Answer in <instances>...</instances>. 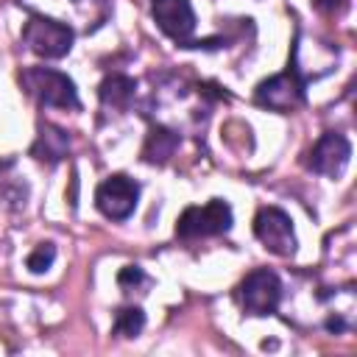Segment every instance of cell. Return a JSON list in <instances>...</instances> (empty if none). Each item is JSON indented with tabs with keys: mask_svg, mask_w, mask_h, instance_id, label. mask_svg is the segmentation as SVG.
I'll list each match as a JSON object with an SVG mask.
<instances>
[{
	"mask_svg": "<svg viewBox=\"0 0 357 357\" xmlns=\"http://www.w3.org/2000/svg\"><path fill=\"white\" fill-rule=\"evenodd\" d=\"M20 86L25 89L28 98H33L45 109H64V112L81 109L75 84L61 70H53V67H25L20 73Z\"/></svg>",
	"mask_w": 357,
	"mask_h": 357,
	"instance_id": "obj_1",
	"label": "cell"
},
{
	"mask_svg": "<svg viewBox=\"0 0 357 357\" xmlns=\"http://www.w3.org/2000/svg\"><path fill=\"white\" fill-rule=\"evenodd\" d=\"M20 6H25L33 14L64 22L73 31L75 28L95 31L109 17V3L106 0H20Z\"/></svg>",
	"mask_w": 357,
	"mask_h": 357,
	"instance_id": "obj_2",
	"label": "cell"
},
{
	"mask_svg": "<svg viewBox=\"0 0 357 357\" xmlns=\"http://www.w3.org/2000/svg\"><path fill=\"white\" fill-rule=\"evenodd\" d=\"M234 223L231 206L223 198H212L204 206H187L176 220V237L178 240H204L226 234Z\"/></svg>",
	"mask_w": 357,
	"mask_h": 357,
	"instance_id": "obj_3",
	"label": "cell"
},
{
	"mask_svg": "<svg viewBox=\"0 0 357 357\" xmlns=\"http://www.w3.org/2000/svg\"><path fill=\"white\" fill-rule=\"evenodd\" d=\"M73 39H75V31L70 25L42 14H33L22 28V45L39 59H64L73 47Z\"/></svg>",
	"mask_w": 357,
	"mask_h": 357,
	"instance_id": "obj_4",
	"label": "cell"
},
{
	"mask_svg": "<svg viewBox=\"0 0 357 357\" xmlns=\"http://www.w3.org/2000/svg\"><path fill=\"white\" fill-rule=\"evenodd\" d=\"M304 98H307V81L293 67H287L279 75H271V78L259 81L257 89H254V103L257 106L273 109V112H282V114L301 106Z\"/></svg>",
	"mask_w": 357,
	"mask_h": 357,
	"instance_id": "obj_5",
	"label": "cell"
},
{
	"mask_svg": "<svg viewBox=\"0 0 357 357\" xmlns=\"http://www.w3.org/2000/svg\"><path fill=\"white\" fill-rule=\"evenodd\" d=\"M279 301H282V279L268 268H257L245 273V279L237 287V304L248 315H271L276 312Z\"/></svg>",
	"mask_w": 357,
	"mask_h": 357,
	"instance_id": "obj_6",
	"label": "cell"
},
{
	"mask_svg": "<svg viewBox=\"0 0 357 357\" xmlns=\"http://www.w3.org/2000/svg\"><path fill=\"white\" fill-rule=\"evenodd\" d=\"M137 201H139V184L134 178H128L126 173H114V176L103 178L95 190V206L109 220L131 218L137 209Z\"/></svg>",
	"mask_w": 357,
	"mask_h": 357,
	"instance_id": "obj_7",
	"label": "cell"
},
{
	"mask_svg": "<svg viewBox=\"0 0 357 357\" xmlns=\"http://www.w3.org/2000/svg\"><path fill=\"white\" fill-rule=\"evenodd\" d=\"M254 237L276 257H293L296 254V231L293 220L279 206H262L254 215Z\"/></svg>",
	"mask_w": 357,
	"mask_h": 357,
	"instance_id": "obj_8",
	"label": "cell"
},
{
	"mask_svg": "<svg viewBox=\"0 0 357 357\" xmlns=\"http://www.w3.org/2000/svg\"><path fill=\"white\" fill-rule=\"evenodd\" d=\"M151 14L156 28L173 39L178 47H187L195 31V11L190 0H151Z\"/></svg>",
	"mask_w": 357,
	"mask_h": 357,
	"instance_id": "obj_9",
	"label": "cell"
},
{
	"mask_svg": "<svg viewBox=\"0 0 357 357\" xmlns=\"http://www.w3.org/2000/svg\"><path fill=\"white\" fill-rule=\"evenodd\" d=\"M349 159H351V142L340 131H324L307 153V167L312 173L337 178L346 170Z\"/></svg>",
	"mask_w": 357,
	"mask_h": 357,
	"instance_id": "obj_10",
	"label": "cell"
},
{
	"mask_svg": "<svg viewBox=\"0 0 357 357\" xmlns=\"http://www.w3.org/2000/svg\"><path fill=\"white\" fill-rule=\"evenodd\" d=\"M134 92H137V81L128 78V75L114 73V75L103 78V84H100V89H98V95H100V109L109 112V114H112V112L120 114V112H126V109L131 106Z\"/></svg>",
	"mask_w": 357,
	"mask_h": 357,
	"instance_id": "obj_11",
	"label": "cell"
},
{
	"mask_svg": "<svg viewBox=\"0 0 357 357\" xmlns=\"http://www.w3.org/2000/svg\"><path fill=\"white\" fill-rule=\"evenodd\" d=\"M67 148H70V137H67V131H61V128L45 123V126H39V137H36L31 153H33L39 162H50V165H56V162H61V159L67 156Z\"/></svg>",
	"mask_w": 357,
	"mask_h": 357,
	"instance_id": "obj_12",
	"label": "cell"
},
{
	"mask_svg": "<svg viewBox=\"0 0 357 357\" xmlns=\"http://www.w3.org/2000/svg\"><path fill=\"white\" fill-rule=\"evenodd\" d=\"M176 148H178V134L173 128H167L165 123H156L145 137L142 159L151 165H165L176 153Z\"/></svg>",
	"mask_w": 357,
	"mask_h": 357,
	"instance_id": "obj_13",
	"label": "cell"
},
{
	"mask_svg": "<svg viewBox=\"0 0 357 357\" xmlns=\"http://www.w3.org/2000/svg\"><path fill=\"white\" fill-rule=\"evenodd\" d=\"M145 326V312L134 304H126L114 312V324H112V335H120V337H137Z\"/></svg>",
	"mask_w": 357,
	"mask_h": 357,
	"instance_id": "obj_14",
	"label": "cell"
},
{
	"mask_svg": "<svg viewBox=\"0 0 357 357\" xmlns=\"http://www.w3.org/2000/svg\"><path fill=\"white\" fill-rule=\"evenodd\" d=\"M53 259H56V245H53V243H39V245L28 254L25 265H28L31 273H45V271L53 265Z\"/></svg>",
	"mask_w": 357,
	"mask_h": 357,
	"instance_id": "obj_15",
	"label": "cell"
},
{
	"mask_svg": "<svg viewBox=\"0 0 357 357\" xmlns=\"http://www.w3.org/2000/svg\"><path fill=\"white\" fill-rule=\"evenodd\" d=\"M117 284H120L126 293H134V290H139L142 284H148V276H145V271H142L139 265H126V268L117 273Z\"/></svg>",
	"mask_w": 357,
	"mask_h": 357,
	"instance_id": "obj_16",
	"label": "cell"
},
{
	"mask_svg": "<svg viewBox=\"0 0 357 357\" xmlns=\"http://www.w3.org/2000/svg\"><path fill=\"white\" fill-rule=\"evenodd\" d=\"M312 6H315L321 14H326V17H340V14L349 11L351 0H312Z\"/></svg>",
	"mask_w": 357,
	"mask_h": 357,
	"instance_id": "obj_17",
	"label": "cell"
}]
</instances>
